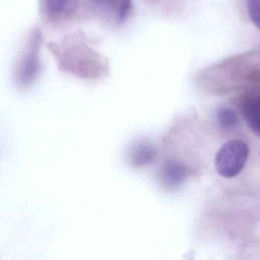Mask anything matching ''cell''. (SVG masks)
Returning <instances> with one entry per match:
<instances>
[{
	"label": "cell",
	"mask_w": 260,
	"mask_h": 260,
	"mask_svg": "<svg viewBox=\"0 0 260 260\" xmlns=\"http://www.w3.org/2000/svg\"><path fill=\"white\" fill-rule=\"evenodd\" d=\"M249 156L248 145L241 140L224 144L217 153L215 168L220 175L232 178L240 174Z\"/></svg>",
	"instance_id": "1"
},
{
	"label": "cell",
	"mask_w": 260,
	"mask_h": 260,
	"mask_svg": "<svg viewBox=\"0 0 260 260\" xmlns=\"http://www.w3.org/2000/svg\"><path fill=\"white\" fill-rule=\"evenodd\" d=\"M40 71L41 62L38 55V44L35 41L28 46L15 69V84L19 88H27L36 80Z\"/></svg>",
	"instance_id": "2"
},
{
	"label": "cell",
	"mask_w": 260,
	"mask_h": 260,
	"mask_svg": "<svg viewBox=\"0 0 260 260\" xmlns=\"http://www.w3.org/2000/svg\"><path fill=\"white\" fill-rule=\"evenodd\" d=\"M187 177V170L177 160H166L162 164L157 174L160 185L168 189L179 187Z\"/></svg>",
	"instance_id": "3"
},
{
	"label": "cell",
	"mask_w": 260,
	"mask_h": 260,
	"mask_svg": "<svg viewBox=\"0 0 260 260\" xmlns=\"http://www.w3.org/2000/svg\"><path fill=\"white\" fill-rule=\"evenodd\" d=\"M157 152L154 145L148 139H140L128 150L127 159L132 168H143L154 163Z\"/></svg>",
	"instance_id": "4"
},
{
	"label": "cell",
	"mask_w": 260,
	"mask_h": 260,
	"mask_svg": "<svg viewBox=\"0 0 260 260\" xmlns=\"http://www.w3.org/2000/svg\"><path fill=\"white\" fill-rule=\"evenodd\" d=\"M244 114L250 129L260 136V97L248 102L244 108Z\"/></svg>",
	"instance_id": "5"
},
{
	"label": "cell",
	"mask_w": 260,
	"mask_h": 260,
	"mask_svg": "<svg viewBox=\"0 0 260 260\" xmlns=\"http://www.w3.org/2000/svg\"><path fill=\"white\" fill-rule=\"evenodd\" d=\"M44 10L51 17H61L70 12L75 0H41Z\"/></svg>",
	"instance_id": "6"
},
{
	"label": "cell",
	"mask_w": 260,
	"mask_h": 260,
	"mask_svg": "<svg viewBox=\"0 0 260 260\" xmlns=\"http://www.w3.org/2000/svg\"><path fill=\"white\" fill-rule=\"evenodd\" d=\"M217 120L224 129H234L239 124V120L235 111L229 108H221L217 111Z\"/></svg>",
	"instance_id": "7"
},
{
	"label": "cell",
	"mask_w": 260,
	"mask_h": 260,
	"mask_svg": "<svg viewBox=\"0 0 260 260\" xmlns=\"http://www.w3.org/2000/svg\"><path fill=\"white\" fill-rule=\"evenodd\" d=\"M246 3L249 18L260 31V0H246Z\"/></svg>",
	"instance_id": "8"
},
{
	"label": "cell",
	"mask_w": 260,
	"mask_h": 260,
	"mask_svg": "<svg viewBox=\"0 0 260 260\" xmlns=\"http://www.w3.org/2000/svg\"><path fill=\"white\" fill-rule=\"evenodd\" d=\"M130 8H131V2L130 0H123L121 3L120 7L119 9V18L120 21H123L125 17L128 15V12H129Z\"/></svg>",
	"instance_id": "9"
},
{
	"label": "cell",
	"mask_w": 260,
	"mask_h": 260,
	"mask_svg": "<svg viewBox=\"0 0 260 260\" xmlns=\"http://www.w3.org/2000/svg\"><path fill=\"white\" fill-rule=\"evenodd\" d=\"M96 1H98V2H108V1H111V0H96Z\"/></svg>",
	"instance_id": "10"
}]
</instances>
